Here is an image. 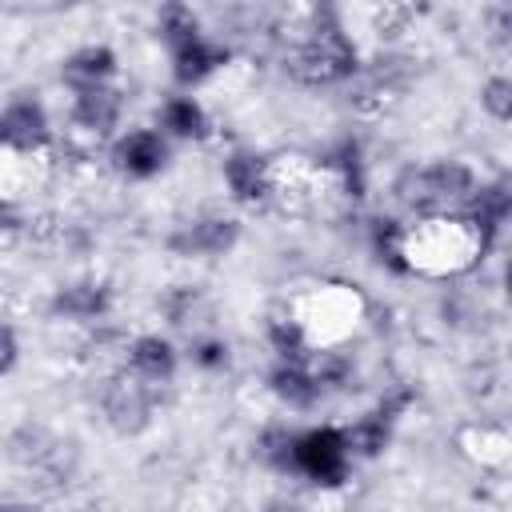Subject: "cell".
<instances>
[{
	"label": "cell",
	"instance_id": "30",
	"mask_svg": "<svg viewBox=\"0 0 512 512\" xmlns=\"http://www.w3.org/2000/svg\"><path fill=\"white\" fill-rule=\"evenodd\" d=\"M268 512H308V508H300V504H272Z\"/></svg>",
	"mask_w": 512,
	"mask_h": 512
},
{
	"label": "cell",
	"instance_id": "7",
	"mask_svg": "<svg viewBox=\"0 0 512 512\" xmlns=\"http://www.w3.org/2000/svg\"><path fill=\"white\" fill-rule=\"evenodd\" d=\"M288 476L308 480V484H316V488H340V484L352 476V456H348V444H344L340 424L296 428Z\"/></svg>",
	"mask_w": 512,
	"mask_h": 512
},
{
	"label": "cell",
	"instance_id": "16",
	"mask_svg": "<svg viewBox=\"0 0 512 512\" xmlns=\"http://www.w3.org/2000/svg\"><path fill=\"white\" fill-rule=\"evenodd\" d=\"M0 144H20V148H52V116L44 100L36 96H12L0 108Z\"/></svg>",
	"mask_w": 512,
	"mask_h": 512
},
{
	"label": "cell",
	"instance_id": "19",
	"mask_svg": "<svg viewBox=\"0 0 512 512\" xmlns=\"http://www.w3.org/2000/svg\"><path fill=\"white\" fill-rule=\"evenodd\" d=\"M268 392L276 396V404H284L288 412H312L328 392L316 380L312 364H296V360H276L268 372Z\"/></svg>",
	"mask_w": 512,
	"mask_h": 512
},
{
	"label": "cell",
	"instance_id": "17",
	"mask_svg": "<svg viewBox=\"0 0 512 512\" xmlns=\"http://www.w3.org/2000/svg\"><path fill=\"white\" fill-rule=\"evenodd\" d=\"M156 132L168 144H200V140L212 136V116L200 104V96L176 92V96H164L160 100V108H156Z\"/></svg>",
	"mask_w": 512,
	"mask_h": 512
},
{
	"label": "cell",
	"instance_id": "15",
	"mask_svg": "<svg viewBox=\"0 0 512 512\" xmlns=\"http://www.w3.org/2000/svg\"><path fill=\"white\" fill-rule=\"evenodd\" d=\"M48 316L80 328H96L112 316V288L104 280H68L52 288L48 296Z\"/></svg>",
	"mask_w": 512,
	"mask_h": 512
},
{
	"label": "cell",
	"instance_id": "3",
	"mask_svg": "<svg viewBox=\"0 0 512 512\" xmlns=\"http://www.w3.org/2000/svg\"><path fill=\"white\" fill-rule=\"evenodd\" d=\"M280 44V68L300 88H340L360 72V40L340 8L304 4L280 12L272 24Z\"/></svg>",
	"mask_w": 512,
	"mask_h": 512
},
{
	"label": "cell",
	"instance_id": "13",
	"mask_svg": "<svg viewBox=\"0 0 512 512\" xmlns=\"http://www.w3.org/2000/svg\"><path fill=\"white\" fill-rule=\"evenodd\" d=\"M452 448L460 460H468L480 472H504L512 460V432L500 420L472 416L452 432Z\"/></svg>",
	"mask_w": 512,
	"mask_h": 512
},
{
	"label": "cell",
	"instance_id": "14",
	"mask_svg": "<svg viewBox=\"0 0 512 512\" xmlns=\"http://www.w3.org/2000/svg\"><path fill=\"white\" fill-rule=\"evenodd\" d=\"M168 64H172V80H176L184 92H192V88H204V84H212L220 72L232 68V48L220 44V40H212L208 32H200V36H192V40L168 48Z\"/></svg>",
	"mask_w": 512,
	"mask_h": 512
},
{
	"label": "cell",
	"instance_id": "12",
	"mask_svg": "<svg viewBox=\"0 0 512 512\" xmlns=\"http://www.w3.org/2000/svg\"><path fill=\"white\" fill-rule=\"evenodd\" d=\"M120 368L152 388H172V380L180 376V348L160 336V332H136L132 340H124L120 348Z\"/></svg>",
	"mask_w": 512,
	"mask_h": 512
},
{
	"label": "cell",
	"instance_id": "29",
	"mask_svg": "<svg viewBox=\"0 0 512 512\" xmlns=\"http://www.w3.org/2000/svg\"><path fill=\"white\" fill-rule=\"evenodd\" d=\"M0 512H40V504H32V500H0Z\"/></svg>",
	"mask_w": 512,
	"mask_h": 512
},
{
	"label": "cell",
	"instance_id": "11",
	"mask_svg": "<svg viewBox=\"0 0 512 512\" xmlns=\"http://www.w3.org/2000/svg\"><path fill=\"white\" fill-rule=\"evenodd\" d=\"M108 164L124 176V180H156L168 172L172 164V144L156 132V128H128L108 144Z\"/></svg>",
	"mask_w": 512,
	"mask_h": 512
},
{
	"label": "cell",
	"instance_id": "10",
	"mask_svg": "<svg viewBox=\"0 0 512 512\" xmlns=\"http://www.w3.org/2000/svg\"><path fill=\"white\" fill-rule=\"evenodd\" d=\"M244 228L236 216H224V212H196L188 216L184 224H176L164 240V248L180 260H220V256H232L236 244H240Z\"/></svg>",
	"mask_w": 512,
	"mask_h": 512
},
{
	"label": "cell",
	"instance_id": "22",
	"mask_svg": "<svg viewBox=\"0 0 512 512\" xmlns=\"http://www.w3.org/2000/svg\"><path fill=\"white\" fill-rule=\"evenodd\" d=\"M200 32H204V20H200V12H196L192 4L172 0V4H164V8L156 12V36H160L164 48H176V44L200 36Z\"/></svg>",
	"mask_w": 512,
	"mask_h": 512
},
{
	"label": "cell",
	"instance_id": "4",
	"mask_svg": "<svg viewBox=\"0 0 512 512\" xmlns=\"http://www.w3.org/2000/svg\"><path fill=\"white\" fill-rule=\"evenodd\" d=\"M280 316L300 332L308 356H316V352H344L372 324V296L356 280L316 276V280L296 284L284 296Z\"/></svg>",
	"mask_w": 512,
	"mask_h": 512
},
{
	"label": "cell",
	"instance_id": "5",
	"mask_svg": "<svg viewBox=\"0 0 512 512\" xmlns=\"http://www.w3.org/2000/svg\"><path fill=\"white\" fill-rule=\"evenodd\" d=\"M480 172L456 156H440V160H424V164H408L392 192L396 200L412 212V216H432V212H468L476 188H480Z\"/></svg>",
	"mask_w": 512,
	"mask_h": 512
},
{
	"label": "cell",
	"instance_id": "1",
	"mask_svg": "<svg viewBox=\"0 0 512 512\" xmlns=\"http://www.w3.org/2000/svg\"><path fill=\"white\" fill-rule=\"evenodd\" d=\"M368 192V168L356 140L328 152H264V204L288 220H344Z\"/></svg>",
	"mask_w": 512,
	"mask_h": 512
},
{
	"label": "cell",
	"instance_id": "21",
	"mask_svg": "<svg viewBox=\"0 0 512 512\" xmlns=\"http://www.w3.org/2000/svg\"><path fill=\"white\" fill-rule=\"evenodd\" d=\"M340 432H344L348 456H352V464H356V460H376V456H384L388 444H392V436H396V424L384 420L376 408H368L364 416H356V420L344 424Z\"/></svg>",
	"mask_w": 512,
	"mask_h": 512
},
{
	"label": "cell",
	"instance_id": "18",
	"mask_svg": "<svg viewBox=\"0 0 512 512\" xmlns=\"http://www.w3.org/2000/svg\"><path fill=\"white\" fill-rule=\"evenodd\" d=\"M116 72H120V56L108 44H80L64 56L60 84L68 88V96L72 92H92V88L116 84Z\"/></svg>",
	"mask_w": 512,
	"mask_h": 512
},
{
	"label": "cell",
	"instance_id": "24",
	"mask_svg": "<svg viewBox=\"0 0 512 512\" xmlns=\"http://www.w3.org/2000/svg\"><path fill=\"white\" fill-rule=\"evenodd\" d=\"M160 312H164V320L172 328H192L200 320V312H204V296H200L196 284H176V288H168L160 296Z\"/></svg>",
	"mask_w": 512,
	"mask_h": 512
},
{
	"label": "cell",
	"instance_id": "9",
	"mask_svg": "<svg viewBox=\"0 0 512 512\" xmlns=\"http://www.w3.org/2000/svg\"><path fill=\"white\" fill-rule=\"evenodd\" d=\"M60 148H20V144H0V204L24 212L32 200H40L60 168Z\"/></svg>",
	"mask_w": 512,
	"mask_h": 512
},
{
	"label": "cell",
	"instance_id": "23",
	"mask_svg": "<svg viewBox=\"0 0 512 512\" xmlns=\"http://www.w3.org/2000/svg\"><path fill=\"white\" fill-rule=\"evenodd\" d=\"M184 356H188L192 368L216 376V372H228V364H232V344H228L220 332H192Z\"/></svg>",
	"mask_w": 512,
	"mask_h": 512
},
{
	"label": "cell",
	"instance_id": "8",
	"mask_svg": "<svg viewBox=\"0 0 512 512\" xmlns=\"http://www.w3.org/2000/svg\"><path fill=\"white\" fill-rule=\"evenodd\" d=\"M160 400H164V388H152V384L128 376L124 368L108 372L100 380V392H96L100 416H104V424L116 436H140V432H148L152 420H156V412H160Z\"/></svg>",
	"mask_w": 512,
	"mask_h": 512
},
{
	"label": "cell",
	"instance_id": "20",
	"mask_svg": "<svg viewBox=\"0 0 512 512\" xmlns=\"http://www.w3.org/2000/svg\"><path fill=\"white\" fill-rule=\"evenodd\" d=\"M220 180L228 188V196L240 208H260L264 204V152L252 148H232L220 160Z\"/></svg>",
	"mask_w": 512,
	"mask_h": 512
},
{
	"label": "cell",
	"instance_id": "6",
	"mask_svg": "<svg viewBox=\"0 0 512 512\" xmlns=\"http://www.w3.org/2000/svg\"><path fill=\"white\" fill-rule=\"evenodd\" d=\"M120 124H124V92L116 84L92 88V92H72L64 148L84 152V156H92L96 148L108 152V144L120 136Z\"/></svg>",
	"mask_w": 512,
	"mask_h": 512
},
{
	"label": "cell",
	"instance_id": "2",
	"mask_svg": "<svg viewBox=\"0 0 512 512\" xmlns=\"http://www.w3.org/2000/svg\"><path fill=\"white\" fill-rule=\"evenodd\" d=\"M492 244H496V236L484 232L468 212L372 220V228H368V248L388 272L432 280V284L472 276L488 260Z\"/></svg>",
	"mask_w": 512,
	"mask_h": 512
},
{
	"label": "cell",
	"instance_id": "27",
	"mask_svg": "<svg viewBox=\"0 0 512 512\" xmlns=\"http://www.w3.org/2000/svg\"><path fill=\"white\" fill-rule=\"evenodd\" d=\"M24 232H28V220H24V212H16V208L0 204V244L16 240V236H24Z\"/></svg>",
	"mask_w": 512,
	"mask_h": 512
},
{
	"label": "cell",
	"instance_id": "28",
	"mask_svg": "<svg viewBox=\"0 0 512 512\" xmlns=\"http://www.w3.org/2000/svg\"><path fill=\"white\" fill-rule=\"evenodd\" d=\"M16 360H20V344H16V332L8 328V324H0V380L16 368Z\"/></svg>",
	"mask_w": 512,
	"mask_h": 512
},
{
	"label": "cell",
	"instance_id": "26",
	"mask_svg": "<svg viewBox=\"0 0 512 512\" xmlns=\"http://www.w3.org/2000/svg\"><path fill=\"white\" fill-rule=\"evenodd\" d=\"M292 436H296V428H288V424H272V428H264L260 440H256V456H260L272 472H280V476H288Z\"/></svg>",
	"mask_w": 512,
	"mask_h": 512
},
{
	"label": "cell",
	"instance_id": "25",
	"mask_svg": "<svg viewBox=\"0 0 512 512\" xmlns=\"http://www.w3.org/2000/svg\"><path fill=\"white\" fill-rule=\"evenodd\" d=\"M480 112L492 124H508L512 120V76L508 72H492L480 84Z\"/></svg>",
	"mask_w": 512,
	"mask_h": 512
}]
</instances>
